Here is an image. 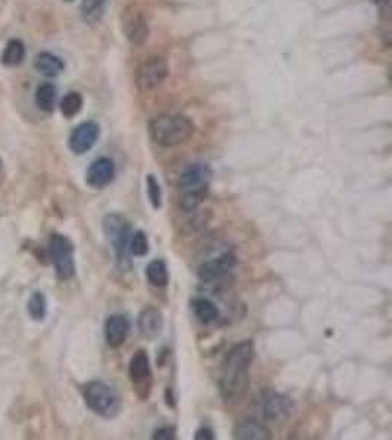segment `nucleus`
<instances>
[{"label": "nucleus", "mask_w": 392, "mask_h": 440, "mask_svg": "<svg viewBox=\"0 0 392 440\" xmlns=\"http://www.w3.org/2000/svg\"><path fill=\"white\" fill-rule=\"evenodd\" d=\"M195 440H214L215 439V433L212 429L209 427H200L197 432H195V436H194Z\"/></svg>", "instance_id": "nucleus-28"}, {"label": "nucleus", "mask_w": 392, "mask_h": 440, "mask_svg": "<svg viewBox=\"0 0 392 440\" xmlns=\"http://www.w3.org/2000/svg\"><path fill=\"white\" fill-rule=\"evenodd\" d=\"M130 381L141 399H147L153 385L152 367H150V360L146 351H137L130 361Z\"/></svg>", "instance_id": "nucleus-7"}, {"label": "nucleus", "mask_w": 392, "mask_h": 440, "mask_svg": "<svg viewBox=\"0 0 392 440\" xmlns=\"http://www.w3.org/2000/svg\"><path fill=\"white\" fill-rule=\"evenodd\" d=\"M36 71L43 75L46 78H56L57 75H60L65 69V64L62 62V59L49 53V52H41L36 62H34Z\"/></svg>", "instance_id": "nucleus-17"}, {"label": "nucleus", "mask_w": 392, "mask_h": 440, "mask_svg": "<svg viewBox=\"0 0 392 440\" xmlns=\"http://www.w3.org/2000/svg\"><path fill=\"white\" fill-rule=\"evenodd\" d=\"M176 432L174 427H160L153 433L155 440H174L176 436Z\"/></svg>", "instance_id": "nucleus-27"}, {"label": "nucleus", "mask_w": 392, "mask_h": 440, "mask_svg": "<svg viewBox=\"0 0 392 440\" xmlns=\"http://www.w3.org/2000/svg\"><path fill=\"white\" fill-rule=\"evenodd\" d=\"M168 72V65L162 57H152L139 66L137 73H135V83L141 91L155 90L167 80Z\"/></svg>", "instance_id": "nucleus-9"}, {"label": "nucleus", "mask_w": 392, "mask_h": 440, "mask_svg": "<svg viewBox=\"0 0 392 440\" xmlns=\"http://www.w3.org/2000/svg\"><path fill=\"white\" fill-rule=\"evenodd\" d=\"M147 195L148 200L152 203V206L158 210L162 206V190L159 182L156 180V178L153 175L147 176Z\"/></svg>", "instance_id": "nucleus-25"}, {"label": "nucleus", "mask_w": 392, "mask_h": 440, "mask_svg": "<svg viewBox=\"0 0 392 440\" xmlns=\"http://www.w3.org/2000/svg\"><path fill=\"white\" fill-rule=\"evenodd\" d=\"M146 276L148 283L155 288H164L168 285L169 275H168V266L163 260H153L148 263L146 269Z\"/></svg>", "instance_id": "nucleus-20"}, {"label": "nucleus", "mask_w": 392, "mask_h": 440, "mask_svg": "<svg viewBox=\"0 0 392 440\" xmlns=\"http://www.w3.org/2000/svg\"><path fill=\"white\" fill-rule=\"evenodd\" d=\"M28 314L31 315L34 320H43L44 317H46V313H48V302H46V298H44V295L41 292H34L31 295V298H29L28 301Z\"/></svg>", "instance_id": "nucleus-23"}, {"label": "nucleus", "mask_w": 392, "mask_h": 440, "mask_svg": "<svg viewBox=\"0 0 392 440\" xmlns=\"http://www.w3.org/2000/svg\"><path fill=\"white\" fill-rule=\"evenodd\" d=\"M139 329L146 339H156L163 329L162 313L155 307L146 308L139 317Z\"/></svg>", "instance_id": "nucleus-15"}, {"label": "nucleus", "mask_w": 392, "mask_h": 440, "mask_svg": "<svg viewBox=\"0 0 392 440\" xmlns=\"http://www.w3.org/2000/svg\"><path fill=\"white\" fill-rule=\"evenodd\" d=\"M116 173L115 163L109 157H99L87 171V184L93 188H104L113 180Z\"/></svg>", "instance_id": "nucleus-12"}, {"label": "nucleus", "mask_w": 392, "mask_h": 440, "mask_svg": "<svg viewBox=\"0 0 392 440\" xmlns=\"http://www.w3.org/2000/svg\"><path fill=\"white\" fill-rule=\"evenodd\" d=\"M192 311L203 325H212L219 318L218 307L207 298H195L192 301Z\"/></svg>", "instance_id": "nucleus-18"}, {"label": "nucleus", "mask_w": 392, "mask_h": 440, "mask_svg": "<svg viewBox=\"0 0 392 440\" xmlns=\"http://www.w3.org/2000/svg\"><path fill=\"white\" fill-rule=\"evenodd\" d=\"M235 264H237L235 255L231 253H225L219 255L218 259L202 263L197 270V276L203 283L222 285L232 275Z\"/></svg>", "instance_id": "nucleus-8"}, {"label": "nucleus", "mask_w": 392, "mask_h": 440, "mask_svg": "<svg viewBox=\"0 0 392 440\" xmlns=\"http://www.w3.org/2000/svg\"><path fill=\"white\" fill-rule=\"evenodd\" d=\"M100 128L96 122H83L75 128L69 136V148L75 155H84L97 143Z\"/></svg>", "instance_id": "nucleus-11"}, {"label": "nucleus", "mask_w": 392, "mask_h": 440, "mask_svg": "<svg viewBox=\"0 0 392 440\" xmlns=\"http://www.w3.org/2000/svg\"><path fill=\"white\" fill-rule=\"evenodd\" d=\"M103 8V0H84L83 3V13L85 15L87 20L96 18L97 15L102 12Z\"/></svg>", "instance_id": "nucleus-26"}, {"label": "nucleus", "mask_w": 392, "mask_h": 440, "mask_svg": "<svg viewBox=\"0 0 392 440\" xmlns=\"http://www.w3.org/2000/svg\"><path fill=\"white\" fill-rule=\"evenodd\" d=\"M104 234L112 246L116 260L119 264H122L127 260V251L130 244V225L120 215L112 213L108 215L103 220Z\"/></svg>", "instance_id": "nucleus-6"}, {"label": "nucleus", "mask_w": 392, "mask_h": 440, "mask_svg": "<svg viewBox=\"0 0 392 440\" xmlns=\"http://www.w3.org/2000/svg\"><path fill=\"white\" fill-rule=\"evenodd\" d=\"M130 333V322L122 314H112L104 322V336L111 348L122 346Z\"/></svg>", "instance_id": "nucleus-13"}, {"label": "nucleus", "mask_w": 392, "mask_h": 440, "mask_svg": "<svg viewBox=\"0 0 392 440\" xmlns=\"http://www.w3.org/2000/svg\"><path fill=\"white\" fill-rule=\"evenodd\" d=\"M125 36L134 45H140L148 36V25L146 18L137 10L128 12L124 21Z\"/></svg>", "instance_id": "nucleus-14"}, {"label": "nucleus", "mask_w": 392, "mask_h": 440, "mask_svg": "<svg viewBox=\"0 0 392 440\" xmlns=\"http://www.w3.org/2000/svg\"><path fill=\"white\" fill-rule=\"evenodd\" d=\"M56 100H57V90L53 84L44 83V84L38 85L37 91H36V103L40 108V111L46 112V113H52L55 111Z\"/></svg>", "instance_id": "nucleus-19"}, {"label": "nucleus", "mask_w": 392, "mask_h": 440, "mask_svg": "<svg viewBox=\"0 0 392 440\" xmlns=\"http://www.w3.org/2000/svg\"><path fill=\"white\" fill-rule=\"evenodd\" d=\"M49 255L55 266L57 279L68 281L74 276L75 263L71 239L60 234H53L49 239Z\"/></svg>", "instance_id": "nucleus-5"}, {"label": "nucleus", "mask_w": 392, "mask_h": 440, "mask_svg": "<svg viewBox=\"0 0 392 440\" xmlns=\"http://www.w3.org/2000/svg\"><path fill=\"white\" fill-rule=\"evenodd\" d=\"M234 437L239 440H266L270 439V430L262 421L244 420L235 426Z\"/></svg>", "instance_id": "nucleus-16"}, {"label": "nucleus", "mask_w": 392, "mask_h": 440, "mask_svg": "<svg viewBox=\"0 0 392 440\" xmlns=\"http://www.w3.org/2000/svg\"><path fill=\"white\" fill-rule=\"evenodd\" d=\"M254 355L253 341L234 345L225 355L219 377V390L226 404H235L244 398L250 385V369Z\"/></svg>", "instance_id": "nucleus-1"}, {"label": "nucleus", "mask_w": 392, "mask_h": 440, "mask_svg": "<svg viewBox=\"0 0 392 440\" xmlns=\"http://www.w3.org/2000/svg\"><path fill=\"white\" fill-rule=\"evenodd\" d=\"M66 2H72V0H66Z\"/></svg>", "instance_id": "nucleus-29"}, {"label": "nucleus", "mask_w": 392, "mask_h": 440, "mask_svg": "<svg viewBox=\"0 0 392 440\" xmlns=\"http://www.w3.org/2000/svg\"><path fill=\"white\" fill-rule=\"evenodd\" d=\"M83 109V97L80 93H68L62 101H60V112L65 118H74L75 115H78Z\"/></svg>", "instance_id": "nucleus-22"}, {"label": "nucleus", "mask_w": 392, "mask_h": 440, "mask_svg": "<svg viewBox=\"0 0 392 440\" xmlns=\"http://www.w3.org/2000/svg\"><path fill=\"white\" fill-rule=\"evenodd\" d=\"M259 409L265 420L279 423L288 418V416L291 414L293 402L290 398L281 395V393L266 392L260 399Z\"/></svg>", "instance_id": "nucleus-10"}, {"label": "nucleus", "mask_w": 392, "mask_h": 440, "mask_svg": "<svg viewBox=\"0 0 392 440\" xmlns=\"http://www.w3.org/2000/svg\"><path fill=\"white\" fill-rule=\"evenodd\" d=\"M195 131L192 120L179 113H167L152 119L148 132L152 140L162 147H178L187 143Z\"/></svg>", "instance_id": "nucleus-3"}, {"label": "nucleus", "mask_w": 392, "mask_h": 440, "mask_svg": "<svg viewBox=\"0 0 392 440\" xmlns=\"http://www.w3.org/2000/svg\"><path fill=\"white\" fill-rule=\"evenodd\" d=\"M83 395L87 406L103 418H113L120 411V397L108 383L90 382L84 386Z\"/></svg>", "instance_id": "nucleus-4"}, {"label": "nucleus", "mask_w": 392, "mask_h": 440, "mask_svg": "<svg viewBox=\"0 0 392 440\" xmlns=\"http://www.w3.org/2000/svg\"><path fill=\"white\" fill-rule=\"evenodd\" d=\"M128 250L131 251V254H134L135 257H144L148 253V239L147 235L141 231H137L132 238L130 239L128 244Z\"/></svg>", "instance_id": "nucleus-24"}, {"label": "nucleus", "mask_w": 392, "mask_h": 440, "mask_svg": "<svg viewBox=\"0 0 392 440\" xmlns=\"http://www.w3.org/2000/svg\"><path fill=\"white\" fill-rule=\"evenodd\" d=\"M212 180V169L206 163H194L181 173L178 179V203L186 213L199 208L206 200Z\"/></svg>", "instance_id": "nucleus-2"}, {"label": "nucleus", "mask_w": 392, "mask_h": 440, "mask_svg": "<svg viewBox=\"0 0 392 440\" xmlns=\"http://www.w3.org/2000/svg\"><path fill=\"white\" fill-rule=\"evenodd\" d=\"M25 57V45L21 40H10L2 55V62L6 66H18Z\"/></svg>", "instance_id": "nucleus-21"}]
</instances>
